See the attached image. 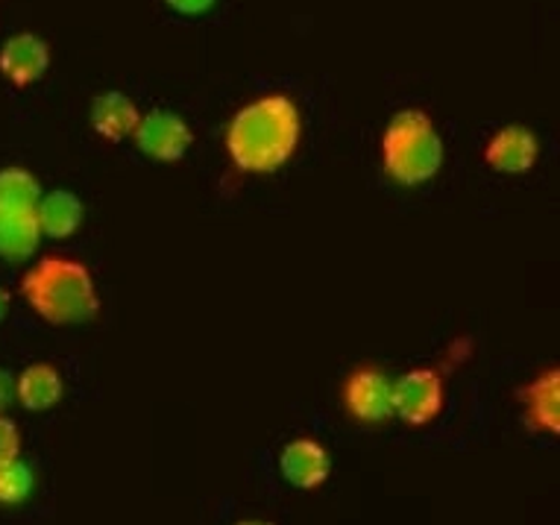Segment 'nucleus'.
<instances>
[{
    "label": "nucleus",
    "instance_id": "nucleus-5",
    "mask_svg": "<svg viewBox=\"0 0 560 525\" xmlns=\"http://www.w3.org/2000/svg\"><path fill=\"white\" fill-rule=\"evenodd\" d=\"M394 382L376 364H361L349 370V376L340 385V402L355 423L361 425H385L394 417V402H390Z\"/></svg>",
    "mask_w": 560,
    "mask_h": 525
},
{
    "label": "nucleus",
    "instance_id": "nucleus-2",
    "mask_svg": "<svg viewBox=\"0 0 560 525\" xmlns=\"http://www.w3.org/2000/svg\"><path fill=\"white\" fill-rule=\"evenodd\" d=\"M21 296L54 326H83L101 314V291L92 270L68 256H45L21 277Z\"/></svg>",
    "mask_w": 560,
    "mask_h": 525
},
{
    "label": "nucleus",
    "instance_id": "nucleus-9",
    "mask_svg": "<svg viewBox=\"0 0 560 525\" xmlns=\"http://www.w3.org/2000/svg\"><path fill=\"white\" fill-rule=\"evenodd\" d=\"M279 472L296 490L323 488L331 476L329 452L314 438H294L279 452Z\"/></svg>",
    "mask_w": 560,
    "mask_h": 525
},
{
    "label": "nucleus",
    "instance_id": "nucleus-20",
    "mask_svg": "<svg viewBox=\"0 0 560 525\" xmlns=\"http://www.w3.org/2000/svg\"><path fill=\"white\" fill-rule=\"evenodd\" d=\"M10 305H12V296L7 288H0V323L7 320V314H10Z\"/></svg>",
    "mask_w": 560,
    "mask_h": 525
},
{
    "label": "nucleus",
    "instance_id": "nucleus-8",
    "mask_svg": "<svg viewBox=\"0 0 560 525\" xmlns=\"http://www.w3.org/2000/svg\"><path fill=\"white\" fill-rule=\"evenodd\" d=\"M50 68V45L36 33H15L0 47V77L15 89L38 83Z\"/></svg>",
    "mask_w": 560,
    "mask_h": 525
},
{
    "label": "nucleus",
    "instance_id": "nucleus-11",
    "mask_svg": "<svg viewBox=\"0 0 560 525\" xmlns=\"http://www.w3.org/2000/svg\"><path fill=\"white\" fill-rule=\"evenodd\" d=\"M138 120H141V109L124 92L97 94L92 101V109H89V124H92L94 132L106 144H118L124 139H132Z\"/></svg>",
    "mask_w": 560,
    "mask_h": 525
},
{
    "label": "nucleus",
    "instance_id": "nucleus-10",
    "mask_svg": "<svg viewBox=\"0 0 560 525\" xmlns=\"http://www.w3.org/2000/svg\"><path fill=\"white\" fill-rule=\"evenodd\" d=\"M516 399L523 402L525 423L537 434H560V370L558 364L540 370L537 376L516 390Z\"/></svg>",
    "mask_w": 560,
    "mask_h": 525
},
{
    "label": "nucleus",
    "instance_id": "nucleus-13",
    "mask_svg": "<svg viewBox=\"0 0 560 525\" xmlns=\"http://www.w3.org/2000/svg\"><path fill=\"white\" fill-rule=\"evenodd\" d=\"M36 218L38 226H42V235L68 238V235H74V232L83 226V200H80L74 191L56 188V191L50 194H42V200H38L36 206Z\"/></svg>",
    "mask_w": 560,
    "mask_h": 525
},
{
    "label": "nucleus",
    "instance_id": "nucleus-16",
    "mask_svg": "<svg viewBox=\"0 0 560 525\" xmlns=\"http://www.w3.org/2000/svg\"><path fill=\"white\" fill-rule=\"evenodd\" d=\"M36 490V472L27 462H15L3 464L0 467V505L3 508H19L24 505Z\"/></svg>",
    "mask_w": 560,
    "mask_h": 525
},
{
    "label": "nucleus",
    "instance_id": "nucleus-3",
    "mask_svg": "<svg viewBox=\"0 0 560 525\" xmlns=\"http://www.w3.org/2000/svg\"><path fill=\"white\" fill-rule=\"evenodd\" d=\"M382 171L390 183L417 188L441 174L446 148L429 112L402 109L387 120L382 132Z\"/></svg>",
    "mask_w": 560,
    "mask_h": 525
},
{
    "label": "nucleus",
    "instance_id": "nucleus-15",
    "mask_svg": "<svg viewBox=\"0 0 560 525\" xmlns=\"http://www.w3.org/2000/svg\"><path fill=\"white\" fill-rule=\"evenodd\" d=\"M42 200V185L27 167H3L0 171V214L36 212Z\"/></svg>",
    "mask_w": 560,
    "mask_h": 525
},
{
    "label": "nucleus",
    "instance_id": "nucleus-14",
    "mask_svg": "<svg viewBox=\"0 0 560 525\" xmlns=\"http://www.w3.org/2000/svg\"><path fill=\"white\" fill-rule=\"evenodd\" d=\"M42 226L36 212L0 214V256L10 261H24L38 249Z\"/></svg>",
    "mask_w": 560,
    "mask_h": 525
},
{
    "label": "nucleus",
    "instance_id": "nucleus-4",
    "mask_svg": "<svg viewBox=\"0 0 560 525\" xmlns=\"http://www.w3.org/2000/svg\"><path fill=\"white\" fill-rule=\"evenodd\" d=\"M390 402H394V417H399L411 429L434 423L446 406L443 373L434 368H411L394 382Z\"/></svg>",
    "mask_w": 560,
    "mask_h": 525
},
{
    "label": "nucleus",
    "instance_id": "nucleus-19",
    "mask_svg": "<svg viewBox=\"0 0 560 525\" xmlns=\"http://www.w3.org/2000/svg\"><path fill=\"white\" fill-rule=\"evenodd\" d=\"M12 402H15V378H12L7 370H0V415L10 408Z\"/></svg>",
    "mask_w": 560,
    "mask_h": 525
},
{
    "label": "nucleus",
    "instance_id": "nucleus-17",
    "mask_svg": "<svg viewBox=\"0 0 560 525\" xmlns=\"http://www.w3.org/2000/svg\"><path fill=\"white\" fill-rule=\"evenodd\" d=\"M21 455V429L12 423L10 417L0 415V467L15 462Z\"/></svg>",
    "mask_w": 560,
    "mask_h": 525
},
{
    "label": "nucleus",
    "instance_id": "nucleus-6",
    "mask_svg": "<svg viewBox=\"0 0 560 525\" xmlns=\"http://www.w3.org/2000/svg\"><path fill=\"white\" fill-rule=\"evenodd\" d=\"M132 144L153 162H179L191 150L194 129L179 112L153 109L138 120Z\"/></svg>",
    "mask_w": 560,
    "mask_h": 525
},
{
    "label": "nucleus",
    "instance_id": "nucleus-21",
    "mask_svg": "<svg viewBox=\"0 0 560 525\" xmlns=\"http://www.w3.org/2000/svg\"><path fill=\"white\" fill-rule=\"evenodd\" d=\"M235 525H273V523H270V520H241V523Z\"/></svg>",
    "mask_w": 560,
    "mask_h": 525
},
{
    "label": "nucleus",
    "instance_id": "nucleus-1",
    "mask_svg": "<svg viewBox=\"0 0 560 525\" xmlns=\"http://www.w3.org/2000/svg\"><path fill=\"white\" fill-rule=\"evenodd\" d=\"M303 139V115L294 97L261 94L232 115L226 127V153L244 174H276L294 159Z\"/></svg>",
    "mask_w": 560,
    "mask_h": 525
},
{
    "label": "nucleus",
    "instance_id": "nucleus-18",
    "mask_svg": "<svg viewBox=\"0 0 560 525\" xmlns=\"http://www.w3.org/2000/svg\"><path fill=\"white\" fill-rule=\"evenodd\" d=\"M165 3L179 15H206L218 0H165Z\"/></svg>",
    "mask_w": 560,
    "mask_h": 525
},
{
    "label": "nucleus",
    "instance_id": "nucleus-7",
    "mask_svg": "<svg viewBox=\"0 0 560 525\" xmlns=\"http://www.w3.org/2000/svg\"><path fill=\"white\" fill-rule=\"evenodd\" d=\"M481 156H485V165L497 174H528L540 162V139L532 127L508 124L487 139Z\"/></svg>",
    "mask_w": 560,
    "mask_h": 525
},
{
    "label": "nucleus",
    "instance_id": "nucleus-12",
    "mask_svg": "<svg viewBox=\"0 0 560 525\" xmlns=\"http://www.w3.org/2000/svg\"><path fill=\"white\" fill-rule=\"evenodd\" d=\"M62 373H59L54 364H47V361L30 364V368L21 370L19 378H15V399H19L27 411H36V415L59 406V402H62Z\"/></svg>",
    "mask_w": 560,
    "mask_h": 525
}]
</instances>
